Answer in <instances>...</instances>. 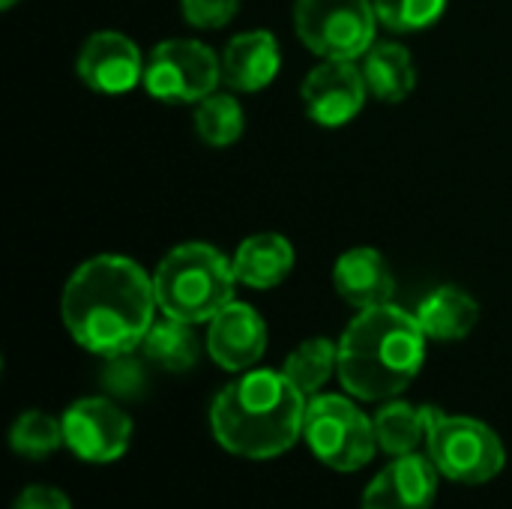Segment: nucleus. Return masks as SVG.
<instances>
[{
	"instance_id": "a878e982",
	"label": "nucleus",
	"mask_w": 512,
	"mask_h": 509,
	"mask_svg": "<svg viewBox=\"0 0 512 509\" xmlns=\"http://www.w3.org/2000/svg\"><path fill=\"white\" fill-rule=\"evenodd\" d=\"M180 12L186 24L198 30H219L234 21L240 12V0H180Z\"/></svg>"
},
{
	"instance_id": "20e7f679",
	"label": "nucleus",
	"mask_w": 512,
	"mask_h": 509,
	"mask_svg": "<svg viewBox=\"0 0 512 509\" xmlns=\"http://www.w3.org/2000/svg\"><path fill=\"white\" fill-rule=\"evenodd\" d=\"M234 264L210 243H180L171 249L156 273V303L162 315L186 321V324H207L234 300Z\"/></svg>"
},
{
	"instance_id": "6e6552de",
	"label": "nucleus",
	"mask_w": 512,
	"mask_h": 509,
	"mask_svg": "<svg viewBox=\"0 0 512 509\" xmlns=\"http://www.w3.org/2000/svg\"><path fill=\"white\" fill-rule=\"evenodd\" d=\"M222 60L198 39H165L144 63V90L168 105H198L216 93Z\"/></svg>"
},
{
	"instance_id": "b1692460",
	"label": "nucleus",
	"mask_w": 512,
	"mask_h": 509,
	"mask_svg": "<svg viewBox=\"0 0 512 509\" xmlns=\"http://www.w3.org/2000/svg\"><path fill=\"white\" fill-rule=\"evenodd\" d=\"M447 9V0H375L378 21L393 33H417L432 27Z\"/></svg>"
},
{
	"instance_id": "2eb2a0df",
	"label": "nucleus",
	"mask_w": 512,
	"mask_h": 509,
	"mask_svg": "<svg viewBox=\"0 0 512 509\" xmlns=\"http://www.w3.org/2000/svg\"><path fill=\"white\" fill-rule=\"evenodd\" d=\"M333 285H336V294L360 312L390 303L396 291V282L384 255L369 246H357L339 255L333 267Z\"/></svg>"
},
{
	"instance_id": "6ab92c4d",
	"label": "nucleus",
	"mask_w": 512,
	"mask_h": 509,
	"mask_svg": "<svg viewBox=\"0 0 512 509\" xmlns=\"http://www.w3.org/2000/svg\"><path fill=\"white\" fill-rule=\"evenodd\" d=\"M192 327L168 315L165 321H153L144 336V357L165 372H189L198 363V336Z\"/></svg>"
},
{
	"instance_id": "f8f14e48",
	"label": "nucleus",
	"mask_w": 512,
	"mask_h": 509,
	"mask_svg": "<svg viewBox=\"0 0 512 509\" xmlns=\"http://www.w3.org/2000/svg\"><path fill=\"white\" fill-rule=\"evenodd\" d=\"M267 351V324L249 306L231 300L207 321V354L228 372H249Z\"/></svg>"
},
{
	"instance_id": "7ed1b4c3",
	"label": "nucleus",
	"mask_w": 512,
	"mask_h": 509,
	"mask_svg": "<svg viewBox=\"0 0 512 509\" xmlns=\"http://www.w3.org/2000/svg\"><path fill=\"white\" fill-rule=\"evenodd\" d=\"M306 402L285 372L249 369L213 399L210 429L219 447L234 456L273 459L303 435Z\"/></svg>"
},
{
	"instance_id": "9d476101",
	"label": "nucleus",
	"mask_w": 512,
	"mask_h": 509,
	"mask_svg": "<svg viewBox=\"0 0 512 509\" xmlns=\"http://www.w3.org/2000/svg\"><path fill=\"white\" fill-rule=\"evenodd\" d=\"M63 438L78 459L105 465L129 450L132 420L117 402L90 396L63 414Z\"/></svg>"
},
{
	"instance_id": "39448f33",
	"label": "nucleus",
	"mask_w": 512,
	"mask_h": 509,
	"mask_svg": "<svg viewBox=\"0 0 512 509\" xmlns=\"http://www.w3.org/2000/svg\"><path fill=\"white\" fill-rule=\"evenodd\" d=\"M426 411V447L438 474L465 486H480L495 480L507 453L501 438L474 417H450L438 408L423 405Z\"/></svg>"
},
{
	"instance_id": "f3484780",
	"label": "nucleus",
	"mask_w": 512,
	"mask_h": 509,
	"mask_svg": "<svg viewBox=\"0 0 512 509\" xmlns=\"http://www.w3.org/2000/svg\"><path fill=\"white\" fill-rule=\"evenodd\" d=\"M414 315H417L426 339L459 342V339H465L477 327L480 306L462 288H435L432 294L423 297V303L417 306Z\"/></svg>"
},
{
	"instance_id": "4be33fe9",
	"label": "nucleus",
	"mask_w": 512,
	"mask_h": 509,
	"mask_svg": "<svg viewBox=\"0 0 512 509\" xmlns=\"http://www.w3.org/2000/svg\"><path fill=\"white\" fill-rule=\"evenodd\" d=\"M246 126L243 105L231 93H210L195 105V132L210 147H231Z\"/></svg>"
},
{
	"instance_id": "423d86ee",
	"label": "nucleus",
	"mask_w": 512,
	"mask_h": 509,
	"mask_svg": "<svg viewBox=\"0 0 512 509\" xmlns=\"http://www.w3.org/2000/svg\"><path fill=\"white\" fill-rule=\"evenodd\" d=\"M303 438L312 453L339 474L366 468L378 450L375 423L345 396H312L306 402Z\"/></svg>"
},
{
	"instance_id": "5701e85b",
	"label": "nucleus",
	"mask_w": 512,
	"mask_h": 509,
	"mask_svg": "<svg viewBox=\"0 0 512 509\" xmlns=\"http://www.w3.org/2000/svg\"><path fill=\"white\" fill-rule=\"evenodd\" d=\"M9 444L24 459H48L66 444L63 420H54L51 414H42V411H27L12 423Z\"/></svg>"
},
{
	"instance_id": "0eeeda50",
	"label": "nucleus",
	"mask_w": 512,
	"mask_h": 509,
	"mask_svg": "<svg viewBox=\"0 0 512 509\" xmlns=\"http://www.w3.org/2000/svg\"><path fill=\"white\" fill-rule=\"evenodd\" d=\"M375 0H297L294 27L321 60H360L375 45Z\"/></svg>"
},
{
	"instance_id": "f03ea898",
	"label": "nucleus",
	"mask_w": 512,
	"mask_h": 509,
	"mask_svg": "<svg viewBox=\"0 0 512 509\" xmlns=\"http://www.w3.org/2000/svg\"><path fill=\"white\" fill-rule=\"evenodd\" d=\"M426 342L417 315L393 303L363 309L339 339V381L360 402H390L420 375Z\"/></svg>"
},
{
	"instance_id": "dca6fc26",
	"label": "nucleus",
	"mask_w": 512,
	"mask_h": 509,
	"mask_svg": "<svg viewBox=\"0 0 512 509\" xmlns=\"http://www.w3.org/2000/svg\"><path fill=\"white\" fill-rule=\"evenodd\" d=\"M234 264V276L240 285L267 291L282 285L291 270H294V246L288 237L264 231V234H252L240 243V249L231 258Z\"/></svg>"
},
{
	"instance_id": "412c9836",
	"label": "nucleus",
	"mask_w": 512,
	"mask_h": 509,
	"mask_svg": "<svg viewBox=\"0 0 512 509\" xmlns=\"http://www.w3.org/2000/svg\"><path fill=\"white\" fill-rule=\"evenodd\" d=\"M372 423H375L378 450L390 456H408L426 438V411L408 402H387Z\"/></svg>"
},
{
	"instance_id": "bb28decb",
	"label": "nucleus",
	"mask_w": 512,
	"mask_h": 509,
	"mask_svg": "<svg viewBox=\"0 0 512 509\" xmlns=\"http://www.w3.org/2000/svg\"><path fill=\"white\" fill-rule=\"evenodd\" d=\"M12 509H72L69 498L54 489V486H27L18 498Z\"/></svg>"
},
{
	"instance_id": "a211bd4d",
	"label": "nucleus",
	"mask_w": 512,
	"mask_h": 509,
	"mask_svg": "<svg viewBox=\"0 0 512 509\" xmlns=\"http://www.w3.org/2000/svg\"><path fill=\"white\" fill-rule=\"evenodd\" d=\"M363 78L375 99L381 102H402L411 96L417 84V63L411 51L399 42H375L363 54Z\"/></svg>"
},
{
	"instance_id": "f257e3e1",
	"label": "nucleus",
	"mask_w": 512,
	"mask_h": 509,
	"mask_svg": "<svg viewBox=\"0 0 512 509\" xmlns=\"http://www.w3.org/2000/svg\"><path fill=\"white\" fill-rule=\"evenodd\" d=\"M156 288L132 258L96 255L66 282L60 312L69 336L90 354L120 357L144 345L153 327Z\"/></svg>"
},
{
	"instance_id": "9b49d317",
	"label": "nucleus",
	"mask_w": 512,
	"mask_h": 509,
	"mask_svg": "<svg viewBox=\"0 0 512 509\" xmlns=\"http://www.w3.org/2000/svg\"><path fill=\"white\" fill-rule=\"evenodd\" d=\"M78 75L99 93H126L144 81V60L138 45L117 30L93 33L78 51Z\"/></svg>"
},
{
	"instance_id": "393cba45",
	"label": "nucleus",
	"mask_w": 512,
	"mask_h": 509,
	"mask_svg": "<svg viewBox=\"0 0 512 509\" xmlns=\"http://www.w3.org/2000/svg\"><path fill=\"white\" fill-rule=\"evenodd\" d=\"M102 384L114 399H138L147 387V372L132 354L108 357V366L102 372Z\"/></svg>"
},
{
	"instance_id": "1a4fd4ad",
	"label": "nucleus",
	"mask_w": 512,
	"mask_h": 509,
	"mask_svg": "<svg viewBox=\"0 0 512 509\" xmlns=\"http://www.w3.org/2000/svg\"><path fill=\"white\" fill-rule=\"evenodd\" d=\"M366 96L369 87L357 60H321L315 69L306 72L300 84L306 117L324 129H339L351 123L363 111Z\"/></svg>"
},
{
	"instance_id": "aec40b11",
	"label": "nucleus",
	"mask_w": 512,
	"mask_h": 509,
	"mask_svg": "<svg viewBox=\"0 0 512 509\" xmlns=\"http://www.w3.org/2000/svg\"><path fill=\"white\" fill-rule=\"evenodd\" d=\"M333 369H339V345L330 339H306L297 345L288 360L282 363L285 378L303 393V396H318V390L330 381Z\"/></svg>"
},
{
	"instance_id": "4468645a",
	"label": "nucleus",
	"mask_w": 512,
	"mask_h": 509,
	"mask_svg": "<svg viewBox=\"0 0 512 509\" xmlns=\"http://www.w3.org/2000/svg\"><path fill=\"white\" fill-rule=\"evenodd\" d=\"M222 81L231 90L255 93L273 84L282 66L279 39L270 30H246L237 33L222 51Z\"/></svg>"
},
{
	"instance_id": "ddd939ff",
	"label": "nucleus",
	"mask_w": 512,
	"mask_h": 509,
	"mask_svg": "<svg viewBox=\"0 0 512 509\" xmlns=\"http://www.w3.org/2000/svg\"><path fill=\"white\" fill-rule=\"evenodd\" d=\"M438 495V468L429 456H396L369 486L360 509H432Z\"/></svg>"
},
{
	"instance_id": "cd10ccee",
	"label": "nucleus",
	"mask_w": 512,
	"mask_h": 509,
	"mask_svg": "<svg viewBox=\"0 0 512 509\" xmlns=\"http://www.w3.org/2000/svg\"><path fill=\"white\" fill-rule=\"evenodd\" d=\"M15 3H18V0H0V6H3V9H12Z\"/></svg>"
}]
</instances>
